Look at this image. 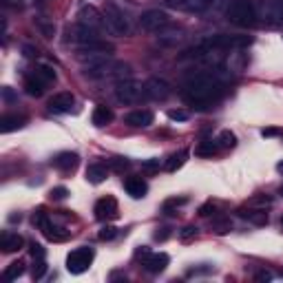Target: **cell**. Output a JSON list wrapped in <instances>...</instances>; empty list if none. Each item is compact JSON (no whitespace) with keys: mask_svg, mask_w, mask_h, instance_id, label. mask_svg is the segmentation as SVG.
<instances>
[{"mask_svg":"<svg viewBox=\"0 0 283 283\" xmlns=\"http://www.w3.org/2000/svg\"><path fill=\"white\" fill-rule=\"evenodd\" d=\"M109 177V168H106L104 164H91L89 168H86V181L89 184H102V181Z\"/></svg>","mask_w":283,"mask_h":283,"instance_id":"20","label":"cell"},{"mask_svg":"<svg viewBox=\"0 0 283 283\" xmlns=\"http://www.w3.org/2000/svg\"><path fill=\"white\" fill-rule=\"evenodd\" d=\"M186 157H188V151H179V153L171 155V157H168V161H166V171H168V173H175L177 168L184 166Z\"/></svg>","mask_w":283,"mask_h":283,"instance_id":"27","label":"cell"},{"mask_svg":"<svg viewBox=\"0 0 283 283\" xmlns=\"http://www.w3.org/2000/svg\"><path fill=\"white\" fill-rule=\"evenodd\" d=\"M51 199H56V201H62V199H66L69 197V191H66L64 186H56V188H51Z\"/></svg>","mask_w":283,"mask_h":283,"instance_id":"39","label":"cell"},{"mask_svg":"<svg viewBox=\"0 0 283 283\" xmlns=\"http://www.w3.org/2000/svg\"><path fill=\"white\" fill-rule=\"evenodd\" d=\"M124 120H126V124H129V126L146 129V126H151L155 122V115H153V111H148V109H137V111H131Z\"/></svg>","mask_w":283,"mask_h":283,"instance_id":"16","label":"cell"},{"mask_svg":"<svg viewBox=\"0 0 283 283\" xmlns=\"http://www.w3.org/2000/svg\"><path fill=\"white\" fill-rule=\"evenodd\" d=\"M102 13H104L106 27L111 29V33H115V36H129V31H131L129 18H126V13L115 3H104Z\"/></svg>","mask_w":283,"mask_h":283,"instance_id":"3","label":"cell"},{"mask_svg":"<svg viewBox=\"0 0 283 283\" xmlns=\"http://www.w3.org/2000/svg\"><path fill=\"white\" fill-rule=\"evenodd\" d=\"M213 213H215V206H213V204H204V206L199 208V215H201V217H208V215H213Z\"/></svg>","mask_w":283,"mask_h":283,"instance_id":"45","label":"cell"},{"mask_svg":"<svg viewBox=\"0 0 283 283\" xmlns=\"http://www.w3.org/2000/svg\"><path fill=\"white\" fill-rule=\"evenodd\" d=\"M33 76H36L40 82L49 84V82H53V80H56V71H53L51 66H46V64H38L36 71H33Z\"/></svg>","mask_w":283,"mask_h":283,"instance_id":"28","label":"cell"},{"mask_svg":"<svg viewBox=\"0 0 283 283\" xmlns=\"http://www.w3.org/2000/svg\"><path fill=\"white\" fill-rule=\"evenodd\" d=\"M36 25L40 27V31L44 33V38H53V31H56V27H53L51 22H46L44 18H38V20H36Z\"/></svg>","mask_w":283,"mask_h":283,"instance_id":"35","label":"cell"},{"mask_svg":"<svg viewBox=\"0 0 283 283\" xmlns=\"http://www.w3.org/2000/svg\"><path fill=\"white\" fill-rule=\"evenodd\" d=\"M215 142H217V146H221V148H232L234 144H237V137H234L232 131L224 129V131H219V135H217Z\"/></svg>","mask_w":283,"mask_h":283,"instance_id":"31","label":"cell"},{"mask_svg":"<svg viewBox=\"0 0 283 283\" xmlns=\"http://www.w3.org/2000/svg\"><path fill=\"white\" fill-rule=\"evenodd\" d=\"M195 237H197V226H184L179 230V239L181 241H191Z\"/></svg>","mask_w":283,"mask_h":283,"instance_id":"36","label":"cell"},{"mask_svg":"<svg viewBox=\"0 0 283 283\" xmlns=\"http://www.w3.org/2000/svg\"><path fill=\"white\" fill-rule=\"evenodd\" d=\"M42 232H44V237L49 239V241H53V244H60V241H66L71 237V232L69 230H64V228H58V226H53L51 221L46 224L44 228H42Z\"/></svg>","mask_w":283,"mask_h":283,"instance_id":"23","label":"cell"},{"mask_svg":"<svg viewBox=\"0 0 283 283\" xmlns=\"http://www.w3.org/2000/svg\"><path fill=\"white\" fill-rule=\"evenodd\" d=\"M46 274V261L44 259H33V268H31V277L33 279H42Z\"/></svg>","mask_w":283,"mask_h":283,"instance_id":"34","label":"cell"},{"mask_svg":"<svg viewBox=\"0 0 283 283\" xmlns=\"http://www.w3.org/2000/svg\"><path fill=\"white\" fill-rule=\"evenodd\" d=\"M78 22H82L86 27H91V29H104L106 27V20H104V13H100L93 5H82L78 9Z\"/></svg>","mask_w":283,"mask_h":283,"instance_id":"10","label":"cell"},{"mask_svg":"<svg viewBox=\"0 0 283 283\" xmlns=\"http://www.w3.org/2000/svg\"><path fill=\"white\" fill-rule=\"evenodd\" d=\"M93 259H96L93 248H89V246L76 248V250L69 252V257H66V270H69L71 274H82L91 268Z\"/></svg>","mask_w":283,"mask_h":283,"instance_id":"5","label":"cell"},{"mask_svg":"<svg viewBox=\"0 0 283 283\" xmlns=\"http://www.w3.org/2000/svg\"><path fill=\"white\" fill-rule=\"evenodd\" d=\"M22 274H25V264H22V261H13V264L7 266V270H5V279L13 281V279L22 277Z\"/></svg>","mask_w":283,"mask_h":283,"instance_id":"32","label":"cell"},{"mask_svg":"<svg viewBox=\"0 0 283 283\" xmlns=\"http://www.w3.org/2000/svg\"><path fill=\"white\" fill-rule=\"evenodd\" d=\"M142 166L148 168V171H155V168H159V159H146Z\"/></svg>","mask_w":283,"mask_h":283,"instance_id":"46","label":"cell"},{"mask_svg":"<svg viewBox=\"0 0 283 283\" xmlns=\"http://www.w3.org/2000/svg\"><path fill=\"white\" fill-rule=\"evenodd\" d=\"M25 124H27L25 115H5L3 120H0V131H3V133H13V131L22 129Z\"/></svg>","mask_w":283,"mask_h":283,"instance_id":"22","label":"cell"},{"mask_svg":"<svg viewBox=\"0 0 283 283\" xmlns=\"http://www.w3.org/2000/svg\"><path fill=\"white\" fill-rule=\"evenodd\" d=\"M144 96H146V89H144V84H142V82H137V80H131V78L117 80V84H115L117 102H122V104H137Z\"/></svg>","mask_w":283,"mask_h":283,"instance_id":"4","label":"cell"},{"mask_svg":"<svg viewBox=\"0 0 283 283\" xmlns=\"http://www.w3.org/2000/svg\"><path fill=\"white\" fill-rule=\"evenodd\" d=\"M254 279H257L259 283H270V281H272V272H268V270H259L257 274H254Z\"/></svg>","mask_w":283,"mask_h":283,"instance_id":"44","label":"cell"},{"mask_svg":"<svg viewBox=\"0 0 283 283\" xmlns=\"http://www.w3.org/2000/svg\"><path fill=\"white\" fill-rule=\"evenodd\" d=\"M217 142H213V139H206V142H201V144L195 148V155H199V157H213L215 153H217Z\"/></svg>","mask_w":283,"mask_h":283,"instance_id":"30","label":"cell"},{"mask_svg":"<svg viewBox=\"0 0 283 283\" xmlns=\"http://www.w3.org/2000/svg\"><path fill=\"white\" fill-rule=\"evenodd\" d=\"M277 171H279V173H283V161H279V164H277Z\"/></svg>","mask_w":283,"mask_h":283,"instance_id":"52","label":"cell"},{"mask_svg":"<svg viewBox=\"0 0 283 283\" xmlns=\"http://www.w3.org/2000/svg\"><path fill=\"white\" fill-rule=\"evenodd\" d=\"M22 51H25V56H27V58H33V56L38 53L36 49H33V46H22Z\"/></svg>","mask_w":283,"mask_h":283,"instance_id":"50","label":"cell"},{"mask_svg":"<svg viewBox=\"0 0 283 283\" xmlns=\"http://www.w3.org/2000/svg\"><path fill=\"white\" fill-rule=\"evenodd\" d=\"M124 188L133 199H142V197H146V193H148V186L142 177H129L124 181Z\"/></svg>","mask_w":283,"mask_h":283,"instance_id":"17","label":"cell"},{"mask_svg":"<svg viewBox=\"0 0 283 283\" xmlns=\"http://www.w3.org/2000/svg\"><path fill=\"white\" fill-rule=\"evenodd\" d=\"M186 204V199L184 197H179V199H168L166 204H164V210L166 213H171V208H175V206H184Z\"/></svg>","mask_w":283,"mask_h":283,"instance_id":"43","label":"cell"},{"mask_svg":"<svg viewBox=\"0 0 283 283\" xmlns=\"http://www.w3.org/2000/svg\"><path fill=\"white\" fill-rule=\"evenodd\" d=\"M281 226H283V217H281Z\"/></svg>","mask_w":283,"mask_h":283,"instance_id":"53","label":"cell"},{"mask_svg":"<svg viewBox=\"0 0 283 283\" xmlns=\"http://www.w3.org/2000/svg\"><path fill=\"white\" fill-rule=\"evenodd\" d=\"M29 250H31V257L33 259H44V248L40 246V244H31Z\"/></svg>","mask_w":283,"mask_h":283,"instance_id":"42","label":"cell"},{"mask_svg":"<svg viewBox=\"0 0 283 283\" xmlns=\"http://www.w3.org/2000/svg\"><path fill=\"white\" fill-rule=\"evenodd\" d=\"M168 117L173 120V122H186L188 117V111H184V109H173V111H168Z\"/></svg>","mask_w":283,"mask_h":283,"instance_id":"38","label":"cell"},{"mask_svg":"<svg viewBox=\"0 0 283 283\" xmlns=\"http://www.w3.org/2000/svg\"><path fill=\"white\" fill-rule=\"evenodd\" d=\"M210 5H213V0H186L184 9L191 13H204L206 9H210Z\"/></svg>","mask_w":283,"mask_h":283,"instance_id":"29","label":"cell"},{"mask_svg":"<svg viewBox=\"0 0 283 283\" xmlns=\"http://www.w3.org/2000/svg\"><path fill=\"white\" fill-rule=\"evenodd\" d=\"M115 234H117V228L115 226H104L102 230H100V241H111V239H115Z\"/></svg>","mask_w":283,"mask_h":283,"instance_id":"37","label":"cell"},{"mask_svg":"<svg viewBox=\"0 0 283 283\" xmlns=\"http://www.w3.org/2000/svg\"><path fill=\"white\" fill-rule=\"evenodd\" d=\"M274 204V199L270 195H254L246 201V208H254V210H266V208H270Z\"/></svg>","mask_w":283,"mask_h":283,"instance_id":"25","label":"cell"},{"mask_svg":"<svg viewBox=\"0 0 283 283\" xmlns=\"http://www.w3.org/2000/svg\"><path fill=\"white\" fill-rule=\"evenodd\" d=\"M166 3H168V5H175V7H177V5H181V7H184V3H186V0H166Z\"/></svg>","mask_w":283,"mask_h":283,"instance_id":"51","label":"cell"},{"mask_svg":"<svg viewBox=\"0 0 283 283\" xmlns=\"http://www.w3.org/2000/svg\"><path fill=\"white\" fill-rule=\"evenodd\" d=\"M0 93H3V100H5V102H16V100H18L16 91H13L11 86H3V89H0Z\"/></svg>","mask_w":283,"mask_h":283,"instance_id":"41","label":"cell"},{"mask_svg":"<svg viewBox=\"0 0 283 283\" xmlns=\"http://www.w3.org/2000/svg\"><path fill=\"white\" fill-rule=\"evenodd\" d=\"M261 135H264V137H277V135H281V131L279 129H264V131H261Z\"/></svg>","mask_w":283,"mask_h":283,"instance_id":"47","label":"cell"},{"mask_svg":"<svg viewBox=\"0 0 283 283\" xmlns=\"http://www.w3.org/2000/svg\"><path fill=\"white\" fill-rule=\"evenodd\" d=\"M25 246V239L20 237L18 232H11V230H5L0 234V250L5 254H11V252H18L20 248Z\"/></svg>","mask_w":283,"mask_h":283,"instance_id":"15","label":"cell"},{"mask_svg":"<svg viewBox=\"0 0 283 283\" xmlns=\"http://www.w3.org/2000/svg\"><path fill=\"white\" fill-rule=\"evenodd\" d=\"M144 89H146V98L157 100V102L166 100V98L173 93V91H171V84H168L166 80H161V78H151V80H146Z\"/></svg>","mask_w":283,"mask_h":283,"instance_id":"11","label":"cell"},{"mask_svg":"<svg viewBox=\"0 0 283 283\" xmlns=\"http://www.w3.org/2000/svg\"><path fill=\"white\" fill-rule=\"evenodd\" d=\"M113 166H115V168H126V166H129V161L122 159V157H117V159H113Z\"/></svg>","mask_w":283,"mask_h":283,"instance_id":"49","label":"cell"},{"mask_svg":"<svg viewBox=\"0 0 283 283\" xmlns=\"http://www.w3.org/2000/svg\"><path fill=\"white\" fill-rule=\"evenodd\" d=\"M113 111L109 109V106H104V104H98L96 109H93V115H91V122L96 124V126H106V124H111L113 122Z\"/></svg>","mask_w":283,"mask_h":283,"instance_id":"19","label":"cell"},{"mask_svg":"<svg viewBox=\"0 0 283 283\" xmlns=\"http://www.w3.org/2000/svg\"><path fill=\"white\" fill-rule=\"evenodd\" d=\"M213 230L217 234H226L232 230V221L230 219H224V217H215L213 219Z\"/></svg>","mask_w":283,"mask_h":283,"instance_id":"33","label":"cell"},{"mask_svg":"<svg viewBox=\"0 0 283 283\" xmlns=\"http://www.w3.org/2000/svg\"><path fill=\"white\" fill-rule=\"evenodd\" d=\"M168 25V13L161 11V9H148L139 16V27L144 31H159L164 29V27Z\"/></svg>","mask_w":283,"mask_h":283,"instance_id":"8","label":"cell"},{"mask_svg":"<svg viewBox=\"0 0 283 283\" xmlns=\"http://www.w3.org/2000/svg\"><path fill=\"white\" fill-rule=\"evenodd\" d=\"M186 98L195 104H204L208 100L217 98L221 91V82L217 78V73H208V71H199L186 80Z\"/></svg>","mask_w":283,"mask_h":283,"instance_id":"1","label":"cell"},{"mask_svg":"<svg viewBox=\"0 0 283 283\" xmlns=\"http://www.w3.org/2000/svg\"><path fill=\"white\" fill-rule=\"evenodd\" d=\"M76 104V98L71 96L69 91H62V93H56L51 100H49V109L53 113H69Z\"/></svg>","mask_w":283,"mask_h":283,"instance_id":"14","label":"cell"},{"mask_svg":"<svg viewBox=\"0 0 283 283\" xmlns=\"http://www.w3.org/2000/svg\"><path fill=\"white\" fill-rule=\"evenodd\" d=\"M25 91L29 93V96H33V98H40L44 93V82H40L36 76H31V78L25 80Z\"/></svg>","mask_w":283,"mask_h":283,"instance_id":"26","label":"cell"},{"mask_svg":"<svg viewBox=\"0 0 283 283\" xmlns=\"http://www.w3.org/2000/svg\"><path fill=\"white\" fill-rule=\"evenodd\" d=\"M171 264V257H168L166 252H151L148 257L144 259V268L151 274H159L166 270V266Z\"/></svg>","mask_w":283,"mask_h":283,"instance_id":"13","label":"cell"},{"mask_svg":"<svg viewBox=\"0 0 283 283\" xmlns=\"http://www.w3.org/2000/svg\"><path fill=\"white\" fill-rule=\"evenodd\" d=\"M168 234H171V230H168V228H161V232L155 234V239H157V241H166Z\"/></svg>","mask_w":283,"mask_h":283,"instance_id":"48","label":"cell"},{"mask_svg":"<svg viewBox=\"0 0 283 283\" xmlns=\"http://www.w3.org/2000/svg\"><path fill=\"white\" fill-rule=\"evenodd\" d=\"M226 16L237 27H250L257 20V7H254L252 0H230Z\"/></svg>","mask_w":283,"mask_h":283,"instance_id":"2","label":"cell"},{"mask_svg":"<svg viewBox=\"0 0 283 283\" xmlns=\"http://www.w3.org/2000/svg\"><path fill=\"white\" fill-rule=\"evenodd\" d=\"M31 221H33V226H38L40 230L49 224V219H46V215L42 213V210H38V213H33V217H31Z\"/></svg>","mask_w":283,"mask_h":283,"instance_id":"40","label":"cell"},{"mask_svg":"<svg viewBox=\"0 0 283 283\" xmlns=\"http://www.w3.org/2000/svg\"><path fill=\"white\" fill-rule=\"evenodd\" d=\"M53 166L60 168V171H73V168L78 166V153H60L56 155V159H53Z\"/></svg>","mask_w":283,"mask_h":283,"instance_id":"21","label":"cell"},{"mask_svg":"<svg viewBox=\"0 0 283 283\" xmlns=\"http://www.w3.org/2000/svg\"><path fill=\"white\" fill-rule=\"evenodd\" d=\"M157 33H159L157 38H159L161 44H177L179 40L184 38V31H181L179 27H168V25L164 27V29H159Z\"/></svg>","mask_w":283,"mask_h":283,"instance_id":"18","label":"cell"},{"mask_svg":"<svg viewBox=\"0 0 283 283\" xmlns=\"http://www.w3.org/2000/svg\"><path fill=\"white\" fill-rule=\"evenodd\" d=\"M66 42H71V44H78L80 49L86 44H91V42H98L100 36H98V31L96 29H91V27H86L82 22H78V25H73L66 29Z\"/></svg>","mask_w":283,"mask_h":283,"instance_id":"6","label":"cell"},{"mask_svg":"<svg viewBox=\"0 0 283 283\" xmlns=\"http://www.w3.org/2000/svg\"><path fill=\"white\" fill-rule=\"evenodd\" d=\"M117 201L113 197H102L98 199L96 204V217L100 221H106V219H117Z\"/></svg>","mask_w":283,"mask_h":283,"instance_id":"12","label":"cell"},{"mask_svg":"<svg viewBox=\"0 0 283 283\" xmlns=\"http://www.w3.org/2000/svg\"><path fill=\"white\" fill-rule=\"evenodd\" d=\"M257 7V18L266 22H283V0H261Z\"/></svg>","mask_w":283,"mask_h":283,"instance_id":"7","label":"cell"},{"mask_svg":"<svg viewBox=\"0 0 283 283\" xmlns=\"http://www.w3.org/2000/svg\"><path fill=\"white\" fill-rule=\"evenodd\" d=\"M241 217H246L248 221H252V224H257V226H266L268 224V213L266 210H254V208H241Z\"/></svg>","mask_w":283,"mask_h":283,"instance_id":"24","label":"cell"},{"mask_svg":"<svg viewBox=\"0 0 283 283\" xmlns=\"http://www.w3.org/2000/svg\"><path fill=\"white\" fill-rule=\"evenodd\" d=\"M252 40L248 36H213L204 40V46H208V49H232V46H248Z\"/></svg>","mask_w":283,"mask_h":283,"instance_id":"9","label":"cell"}]
</instances>
